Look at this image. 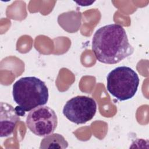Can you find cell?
<instances>
[{"mask_svg":"<svg viewBox=\"0 0 149 149\" xmlns=\"http://www.w3.org/2000/svg\"><path fill=\"white\" fill-rule=\"evenodd\" d=\"M92 50L95 58L105 64H116L134 52L125 29L113 23L99 28L92 40Z\"/></svg>","mask_w":149,"mask_h":149,"instance_id":"6da1fadb","label":"cell"},{"mask_svg":"<svg viewBox=\"0 0 149 149\" xmlns=\"http://www.w3.org/2000/svg\"><path fill=\"white\" fill-rule=\"evenodd\" d=\"M12 95L17 105L15 109L21 116L26 112L45 105L49 98L45 83L35 76L23 77L17 80L13 85Z\"/></svg>","mask_w":149,"mask_h":149,"instance_id":"7a4b0ae2","label":"cell"},{"mask_svg":"<svg viewBox=\"0 0 149 149\" xmlns=\"http://www.w3.org/2000/svg\"><path fill=\"white\" fill-rule=\"evenodd\" d=\"M140 79L137 73L129 66H118L112 70L107 77V89L119 101L133 97L138 89Z\"/></svg>","mask_w":149,"mask_h":149,"instance_id":"3957f363","label":"cell"},{"mask_svg":"<svg viewBox=\"0 0 149 149\" xmlns=\"http://www.w3.org/2000/svg\"><path fill=\"white\" fill-rule=\"evenodd\" d=\"M26 123L35 135L44 137L55 131L58 125V118L52 108L47 105H40L29 112Z\"/></svg>","mask_w":149,"mask_h":149,"instance_id":"277c9868","label":"cell"},{"mask_svg":"<svg viewBox=\"0 0 149 149\" xmlns=\"http://www.w3.org/2000/svg\"><path fill=\"white\" fill-rule=\"evenodd\" d=\"M97 111V103L91 97L77 95L68 100L63 108V114L70 122L84 124L91 120Z\"/></svg>","mask_w":149,"mask_h":149,"instance_id":"5b68a950","label":"cell"},{"mask_svg":"<svg viewBox=\"0 0 149 149\" xmlns=\"http://www.w3.org/2000/svg\"><path fill=\"white\" fill-rule=\"evenodd\" d=\"M19 116L15 108L8 103L1 102V137H8L13 133Z\"/></svg>","mask_w":149,"mask_h":149,"instance_id":"8992f818","label":"cell"},{"mask_svg":"<svg viewBox=\"0 0 149 149\" xmlns=\"http://www.w3.org/2000/svg\"><path fill=\"white\" fill-rule=\"evenodd\" d=\"M68 143L64 137L58 133L50 134L45 136L40 143V148H66Z\"/></svg>","mask_w":149,"mask_h":149,"instance_id":"52a82bcc","label":"cell"}]
</instances>
